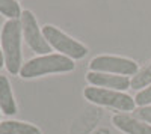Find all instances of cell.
Here are the masks:
<instances>
[{
    "instance_id": "cell-12",
    "label": "cell",
    "mask_w": 151,
    "mask_h": 134,
    "mask_svg": "<svg viewBox=\"0 0 151 134\" xmlns=\"http://www.w3.org/2000/svg\"><path fill=\"white\" fill-rule=\"evenodd\" d=\"M151 84V62L142 68L136 76H133V78L130 80V88L132 89H145L147 86Z\"/></svg>"
},
{
    "instance_id": "cell-16",
    "label": "cell",
    "mask_w": 151,
    "mask_h": 134,
    "mask_svg": "<svg viewBox=\"0 0 151 134\" xmlns=\"http://www.w3.org/2000/svg\"><path fill=\"white\" fill-rule=\"evenodd\" d=\"M0 113H2V110H0Z\"/></svg>"
},
{
    "instance_id": "cell-1",
    "label": "cell",
    "mask_w": 151,
    "mask_h": 134,
    "mask_svg": "<svg viewBox=\"0 0 151 134\" xmlns=\"http://www.w3.org/2000/svg\"><path fill=\"white\" fill-rule=\"evenodd\" d=\"M21 21L20 20H6L0 32V44L5 59V66L9 74L17 76L23 66V54H21Z\"/></svg>"
},
{
    "instance_id": "cell-6",
    "label": "cell",
    "mask_w": 151,
    "mask_h": 134,
    "mask_svg": "<svg viewBox=\"0 0 151 134\" xmlns=\"http://www.w3.org/2000/svg\"><path fill=\"white\" fill-rule=\"evenodd\" d=\"M21 30H23V38L26 41V44L30 47V50L33 53H36L38 56H45L50 54L52 47L48 45V42L45 41L42 30L38 26V21L33 15V12L29 9H24L21 12Z\"/></svg>"
},
{
    "instance_id": "cell-9",
    "label": "cell",
    "mask_w": 151,
    "mask_h": 134,
    "mask_svg": "<svg viewBox=\"0 0 151 134\" xmlns=\"http://www.w3.org/2000/svg\"><path fill=\"white\" fill-rule=\"evenodd\" d=\"M0 110L2 113L12 116L17 113V104L14 100L11 83L6 76H0Z\"/></svg>"
},
{
    "instance_id": "cell-11",
    "label": "cell",
    "mask_w": 151,
    "mask_h": 134,
    "mask_svg": "<svg viewBox=\"0 0 151 134\" xmlns=\"http://www.w3.org/2000/svg\"><path fill=\"white\" fill-rule=\"evenodd\" d=\"M21 8L17 0H0V14L8 20H20Z\"/></svg>"
},
{
    "instance_id": "cell-15",
    "label": "cell",
    "mask_w": 151,
    "mask_h": 134,
    "mask_svg": "<svg viewBox=\"0 0 151 134\" xmlns=\"http://www.w3.org/2000/svg\"><path fill=\"white\" fill-rule=\"evenodd\" d=\"M5 65V59H3V51H2V47H0V69L3 68Z\"/></svg>"
},
{
    "instance_id": "cell-14",
    "label": "cell",
    "mask_w": 151,
    "mask_h": 134,
    "mask_svg": "<svg viewBox=\"0 0 151 134\" xmlns=\"http://www.w3.org/2000/svg\"><path fill=\"white\" fill-rule=\"evenodd\" d=\"M137 116H139L142 120H145L147 124L151 125V105L139 107V108H137Z\"/></svg>"
},
{
    "instance_id": "cell-2",
    "label": "cell",
    "mask_w": 151,
    "mask_h": 134,
    "mask_svg": "<svg viewBox=\"0 0 151 134\" xmlns=\"http://www.w3.org/2000/svg\"><path fill=\"white\" fill-rule=\"evenodd\" d=\"M76 68L74 60L64 54H45L36 56L26 63H23L20 69V77L23 78H35L47 74H59V72H70Z\"/></svg>"
},
{
    "instance_id": "cell-3",
    "label": "cell",
    "mask_w": 151,
    "mask_h": 134,
    "mask_svg": "<svg viewBox=\"0 0 151 134\" xmlns=\"http://www.w3.org/2000/svg\"><path fill=\"white\" fill-rule=\"evenodd\" d=\"M83 95L92 104L116 108V110H121V112H133L136 107L134 98L118 91H109V89L97 88V86H89V88H85Z\"/></svg>"
},
{
    "instance_id": "cell-4",
    "label": "cell",
    "mask_w": 151,
    "mask_h": 134,
    "mask_svg": "<svg viewBox=\"0 0 151 134\" xmlns=\"http://www.w3.org/2000/svg\"><path fill=\"white\" fill-rule=\"evenodd\" d=\"M41 30L48 45L55 48L56 51H59L60 54L76 60L83 59L88 54V48L82 42L73 39L71 36H68L67 33H64L60 29L52 26V24H45Z\"/></svg>"
},
{
    "instance_id": "cell-13",
    "label": "cell",
    "mask_w": 151,
    "mask_h": 134,
    "mask_svg": "<svg viewBox=\"0 0 151 134\" xmlns=\"http://www.w3.org/2000/svg\"><path fill=\"white\" fill-rule=\"evenodd\" d=\"M134 103H136V105H139V107H147V105L151 104V84L136 93Z\"/></svg>"
},
{
    "instance_id": "cell-7",
    "label": "cell",
    "mask_w": 151,
    "mask_h": 134,
    "mask_svg": "<svg viewBox=\"0 0 151 134\" xmlns=\"http://www.w3.org/2000/svg\"><path fill=\"white\" fill-rule=\"evenodd\" d=\"M88 83H91L92 86L103 88L109 91H118L124 92L130 88V78L125 76H116V74H106V72H94L89 71L86 74Z\"/></svg>"
},
{
    "instance_id": "cell-5",
    "label": "cell",
    "mask_w": 151,
    "mask_h": 134,
    "mask_svg": "<svg viewBox=\"0 0 151 134\" xmlns=\"http://www.w3.org/2000/svg\"><path fill=\"white\" fill-rule=\"evenodd\" d=\"M89 71L94 72H106V74H116V76H136L139 72V66L134 60L119 56H97L91 60Z\"/></svg>"
},
{
    "instance_id": "cell-10",
    "label": "cell",
    "mask_w": 151,
    "mask_h": 134,
    "mask_svg": "<svg viewBox=\"0 0 151 134\" xmlns=\"http://www.w3.org/2000/svg\"><path fill=\"white\" fill-rule=\"evenodd\" d=\"M0 134H42L41 130L21 120H3L0 122Z\"/></svg>"
},
{
    "instance_id": "cell-8",
    "label": "cell",
    "mask_w": 151,
    "mask_h": 134,
    "mask_svg": "<svg viewBox=\"0 0 151 134\" xmlns=\"http://www.w3.org/2000/svg\"><path fill=\"white\" fill-rule=\"evenodd\" d=\"M113 125L125 134H151V125L127 113H116L112 118Z\"/></svg>"
}]
</instances>
